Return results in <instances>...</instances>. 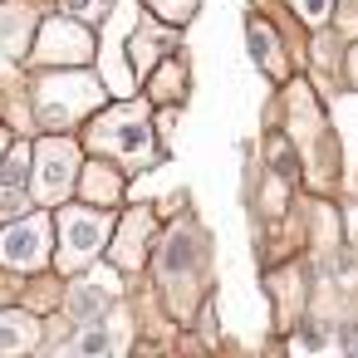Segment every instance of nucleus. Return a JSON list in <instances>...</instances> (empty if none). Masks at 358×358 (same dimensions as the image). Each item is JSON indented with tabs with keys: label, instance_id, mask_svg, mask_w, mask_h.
Segmentation results:
<instances>
[{
	"label": "nucleus",
	"instance_id": "nucleus-17",
	"mask_svg": "<svg viewBox=\"0 0 358 358\" xmlns=\"http://www.w3.org/2000/svg\"><path fill=\"white\" fill-rule=\"evenodd\" d=\"M148 6H152L157 20H172V25H182V20L196 15V0H148Z\"/></svg>",
	"mask_w": 358,
	"mask_h": 358
},
{
	"label": "nucleus",
	"instance_id": "nucleus-4",
	"mask_svg": "<svg viewBox=\"0 0 358 358\" xmlns=\"http://www.w3.org/2000/svg\"><path fill=\"white\" fill-rule=\"evenodd\" d=\"M79 172H84L79 143H69V138H45V143L35 148V201H40V206H59L64 196L79 192Z\"/></svg>",
	"mask_w": 358,
	"mask_h": 358
},
{
	"label": "nucleus",
	"instance_id": "nucleus-7",
	"mask_svg": "<svg viewBox=\"0 0 358 358\" xmlns=\"http://www.w3.org/2000/svg\"><path fill=\"white\" fill-rule=\"evenodd\" d=\"M201 255H206L201 231H196L192 221H177V226L167 231V241H162V255H157V270H162L167 289H182L187 275H192V265H196Z\"/></svg>",
	"mask_w": 358,
	"mask_h": 358
},
{
	"label": "nucleus",
	"instance_id": "nucleus-18",
	"mask_svg": "<svg viewBox=\"0 0 358 358\" xmlns=\"http://www.w3.org/2000/svg\"><path fill=\"white\" fill-rule=\"evenodd\" d=\"M152 99H177L182 94V69L177 64H167V69H157L152 74V89H148Z\"/></svg>",
	"mask_w": 358,
	"mask_h": 358
},
{
	"label": "nucleus",
	"instance_id": "nucleus-6",
	"mask_svg": "<svg viewBox=\"0 0 358 358\" xmlns=\"http://www.w3.org/2000/svg\"><path fill=\"white\" fill-rule=\"evenodd\" d=\"M89 55H94V35L84 30V20L64 15V20H45V25H40V45H35V59H40V64H64V69H74V64H84Z\"/></svg>",
	"mask_w": 358,
	"mask_h": 358
},
{
	"label": "nucleus",
	"instance_id": "nucleus-19",
	"mask_svg": "<svg viewBox=\"0 0 358 358\" xmlns=\"http://www.w3.org/2000/svg\"><path fill=\"white\" fill-rule=\"evenodd\" d=\"M59 6H64V10H69L74 20H99L108 0H59Z\"/></svg>",
	"mask_w": 358,
	"mask_h": 358
},
{
	"label": "nucleus",
	"instance_id": "nucleus-11",
	"mask_svg": "<svg viewBox=\"0 0 358 358\" xmlns=\"http://www.w3.org/2000/svg\"><path fill=\"white\" fill-rule=\"evenodd\" d=\"M35 40V6H20V0H10V6H0V55L20 59Z\"/></svg>",
	"mask_w": 358,
	"mask_h": 358
},
{
	"label": "nucleus",
	"instance_id": "nucleus-10",
	"mask_svg": "<svg viewBox=\"0 0 358 358\" xmlns=\"http://www.w3.org/2000/svg\"><path fill=\"white\" fill-rule=\"evenodd\" d=\"M45 338V324L25 309H0V358H25Z\"/></svg>",
	"mask_w": 358,
	"mask_h": 358
},
{
	"label": "nucleus",
	"instance_id": "nucleus-5",
	"mask_svg": "<svg viewBox=\"0 0 358 358\" xmlns=\"http://www.w3.org/2000/svg\"><path fill=\"white\" fill-rule=\"evenodd\" d=\"M55 260V221L45 211L0 226V265L6 270H45Z\"/></svg>",
	"mask_w": 358,
	"mask_h": 358
},
{
	"label": "nucleus",
	"instance_id": "nucleus-20",
	"mask_svg": "<svg viewBox=\"0 0 358 358\" xmlns=\"http://www.w3.org/2000/svg\"><path fill=\"white\" fill-rule=\"evenodd\" d=\"M294 10H299L304 20H314V25H319V20L329 15V0H294Z\"/></svg>",
	"mask_w": 358,
	"mask_h": 358
},
{
	"label": "nucleus",
	"instance_id": "nucleus-3",
	"mask_svg": "<svg viewBox=\"0 0 358 358\" xmlns=\"http://www.w3.org/2000/svg\"><path fill=\"white\" fill-rule=\"evenodd\" d=\"M89 148L108 162H123V172H138L152 162V123L138 103H123L89 128Z\"/></svg>",
	"mask_w": 358,
	"mask_h": 358
},
{
	"label": "nucleus",
	"instance_id": "nucleus-16",
	"mask_svg": "<svg viewBox=\"0 0 358 358\" xmlns=\"http://www.w3.org/2000/svg\"><path fill=\"white\" fill-rule=\"evenodd\" d=\"M250 45H255V59L270 69V74H280V55H275V35L260 25V20H250Z\"/></svg>",
	"mask_w": 358,
	"mask_h": 358
},
{
	"label": "nucleus",
	"instance_id": "nucleus-22",
	"mask_svg": "<svg viewBox=\"0 0 358 358\" xmlns=\"http://www.w3.org/2000/svg\"><path fill=\"white\" fill-rule=\"evenodd\" d=\"M133 358H157V353H152V348H138V353H133Z\"/></svg>",
	"mask_w": 358,
	"mask_h": 358
},
{
	"label": "nucleus",
	"instance_id": "nucleus-8",
	"mask_svg": "<svg viewBox=\"0 0 358 358\" xmlns=\"http://www.w3.org/2000/svg\"><path fill=\"white\" fill-rule=\"evenodd\" d=\"M30 196H35V148L10 143L6 162H0V216L25 211Z\"/></svg>",
	"mask_w": 358,
	"mask_h": 358
},
{
	"label": "nucleus",
	"instance_id": "nucleus-15",
	"mask_svg": "<svg viewBox=\"0 0 358 358\" xmlns=\"http://www.w3.org/2000/svg\"><path fill=\"white\" fill-rule=\"evenodd\" d=\"M167 50H172V35H162V30H148V25H143V30L133 35V55H138V69L157 64V59H162Z\"/></svg>",
	"mask_w": 358,
	"mask_h": 358
},
{
	"label": "nucleus",
	"instance_id": "nucleus-21",
	"mask_svg": "<svg viewBox=\"0 0 358 358\" xmlns=\"http://www.w3.org/2000/svg\"><path fill=\"white\" fill-rule=\"evenodd\" d=\"M6 152H10V133L0 128V162H6Z\"/></svg>",
	"mask_w": 358,
	"mask_h": 358
},
{
	"label": "nucleus",
	"instance_id": "nucleus-23",
	"mask_svg": "<svg viewBox=\"0 0 358 358\" xmlns=\"http://www.w3.org/2000/svg\"><path fill=\"white\" fill-rule=\"evenodd\" d=\"M348 64H353V79H358V50H353V59H348Z\"/></svg>",
	"mask_w": 358,
	"mask_h": 358
},
{
	"label": "nucleus",
	"instance_id": "nucleus-1",
	"mask_svg": "<svg viewBox=\"0 0 358 358\" xmlns=\"http://www.w3.org/2000/svg\"><path fill=\"white\" fill-rule=\"evenodd\" d=\"M55 231H59V241H55V265H59L64 275H74V270H89V265L99 260V250H103L108 231H118V221H113L108 206H89V201H84V206H59Z\"/></svg>",
	"mask_w": 358,
	"mask_h": 358
},
{
	"label": "nucleus",
	"instance_id": "nucleus-9",
	"mask_svg": "<svg viewBox=\"0 0 358 358\" xmlns=\"http://www.w3.org/2000/svg\"><path fill=\"white\" fill-rule=\"evenodd\" d=\"M152 236H157V221H152V211H148V206L128 211V216L118 221V245H113V265H123V270H138V265L148 260V245H152Z\"/></svg>",
	"mask_w": 358,
	"mask_h": 358
},
{
	"label": "nucleus",
	"instance_id": "nucleus-13",
	"mask_svg": "<svg viewBox=\"0 0 358 358\" xmlns=\"http://www.w3.org/2000/svg\"><path fill=\"white\" fill-rule=\"evenodd\" d=\"M103 304H108V294H103V285H94V280H79V285H69V294H64V314H69L74 329L103 319Z\"/></svg>",
	"mask_w": 358,
	"mask_h": 358
},
{
	"label": "nucleus",
	"instance_id": "nucleus-12",
	"mask_svg": "<svg viewBox=\"0 0 358 358\" xmlns=\"http://www.w3.org/2000/svg\"><path fill=\"white\" fill-rule=\"evenodd\" d=\"M79 192H84L89 206H113V201L123 196V177L113 172L108 157H99V162H89V167L79 172Z\"/></svg>",
	"mask_w": 358,
	"mask_h": 358
},
{
	"label": "nucleus",
	"instance_id": "nucleus-2",
	"mask_svg": "<svg viewBox=\"0 0 358 358\" xmlns=\"http://www.w3.org/2000/svg\"><path fill=\"white\" fill-rule=\"evenodd\" d=\"M99 103H103V84H99L94 74L64 69V74H45V79L35 84V118H40L50 133L74 128V123L89 118Z\"/></svg>",
	"mask_w": 358,
	"mask_h": 358
},
{
	"label": "nucleus",
	"instance_id": "nucleus-14",
	"mask_svg": "<svg viewBox=\"0 0 358 358\" xmlns=\"http://www.w3.org/2000/svg\"><path fill=\"white\" fill-rule=\"evenodd\" d=\"M113 343H118V324L113 319H94V324H84L74 334L64 358H113Z\"/></svg>",
	"mask_w": 358,
	"mask_h": 358
}]
</instances>
